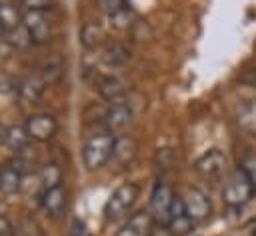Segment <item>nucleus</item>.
<instances>
[{
    "label": "nucleus",
    "mask_w": 256,
    "mask_h": 236,
    "mask_svg": "<svg viewBox=\"0 0 256 236\" xmlns=\"http://www.w3.org/2000/svg\"><path fill=\"white\" fill-rule=\"evenodd\" d=\"M2 142H4L12 152H20V150L28 148V144H30V136H28L24 124H22V126H16V124H14V126L4 128Z\"/></svg>",
    "instance_id": "aec40b11"
},
{
    "label": "nucleus",
    "mask_w": 256,
    "mask_h": 236,
    "mask_svg": "<svg viewBox=\"0 0 256 236\" xmlns=\"http://www.w3.org/2000/svg\"><path fill=\"white\" fill-rule=\"evenodd\" d=\"M38 178H40V188L42 190H50V188L62 186V168L56 162L42 164L40 170H38Z\"/></svg>",
    "instance_id": "412c9836"
},
{
    "label": "nucleus",
    "mask_w": 256,
    "mask_h": 236,
    "mask_svg": "<svg viewBox=\"0 0 256 236\" xmlns=\"http://www.w3.org/2000/svg\"><path fill=\"white\" fill-rule=\"evenodd\" d=\"M124 6H128L126 0H98V8H100L106 16H110V14L118 12V10H122Z\"/></svg>",
    "instance_id": "cd10ccee"
},
{
    "label": "nucleus",
    "mask_w": 256,
    "mask_h": 236,
    "mask_svg": "<svg viewBox=\"0 0 256 236\" xmlns=\"http://www.w3.org/2000/svg\"><path fill=\"white\" fill-rule=\"evenodd\" d=\"M100 60L108 68H122L130 60V52L120 42H106L100 48Z\"/></svg>",
    "instance_id": "a211bd4d"
},
{
    "label": "nucleus",
    "mask_w": 256,
    "mask_h": 236,
    "mask_svg": "<svg viewBox=\"0 0 256 236\" xmlns=\"http://www.w3.org/2000/svg\"><path fill=\"white\" fill-rule=\"evenodd\" d=\"M174 190L168 182L164 180H158L152 188V194H150V216L154 220L156 226H162L166 228L168 224V218H170V210H172V202H174Z\"/></svg>",
    "instance_id": "20e7f679"
},
{
    "label": "nucleus",
    "mask_w": 256,
    "mask_h": 236,
    "mask_svg": "<svg viewBox=\"0 0 256 236\" xmlns=\"http://www.w3.org/2000/svg\"><path fill=\"white\" fill-rule=\"evenodd\" d=\"M54 0H20V10L28 12V10H40V12H48L52 8Z\"/></svg>",
    "instance_id": "bb28decb"
},
{
    "label": "nucleus",
    "mask_w": 256,
    "mask_h": 236,
    "mask_svg": "<svg viewBox=\"0 0 256 236\" xmlns=\"http://www.w3.org/2000/svg\"><path fill=\"white\" fill-rule=\"evenodd\" d=\"M48 86L50 84H48L46 76L42 74V70L28 72L16 82V96L22 104H34L42 98V94L46 92Z\"/></svg>",
    "instance_id": "1a4fd4ad"
},
{
    "label": "nucleus",
    "mask_w": 256,
    "mask_h": 236,
    "mask_svg": "<svg viewBox=\"0 0 256 236\" xmlns=\"http://www.w3.org/2000/svg\"><path fill=\"white\" fill-rule=\"evenodd\" d=\"M40 208L44 210L46 216H50L52 220H58L64 212H66V204H68V194L62 186L50 188V190H40Z\"/></svg>",
    "instance_id": "ddd939ff"
},
{
    "label": "nucleus",
    "mask_w": 256,
    "mask_h": 236,
    "mask_svg": "<svg viewBox=\"0 0 256 236\" xmlns=\"http://www.w3.org/2000/svg\"><path fill=\"white\" fill-rule=\"evenodd\" d=\"M248 180L250 184L256 188V152L254 150H244L240 156V168H238Z\"/></svg>",
    "instance_id": "5701e85b"
},
{
    "label": "nucleus",
    "mask_w": 256,
    "mask_h": 236,
    "mask_svg": "<svg viewBox=\"0 0 256 236\" xmlns=\"http://www.w3.org/2000/svg\"><path fill=\"white\" fill-rule=\"evenodd\" d=\"M138 154V142L134 136H114V150H112V160L118 166H128L134 162Z\"/></svg>",
    "instance_id": "2eb2a0df"
},
{
    "label": "nucleus",
    "mask_w": 256,
    "mask_h": 236,
    "mask_svg": "<svg viewBox=\"0 0 256 236\" xmlns=\"http://www.w3.org/2000/svg\"><path fill=\"white\" fill-rule=\"evenodd\" d=\"M0 236H14V226L6 214L0 212Z\"/></svg>",
    "instance_id": "c85d7f7f"
},
{
    "label": "nucleus",
    "mask_w": 256,
    "mask_h": 236,
    "mask_svg": "<svg viewBox=\"0 0 256 236\" xmlns=\"http://www.w3.org/2000/svg\"><path fill=\"white\" fill-rule=\"evenodd\" d=\"M154 220L148 210H138L130 214L122 226L114 232V236H152L154 234Z\"/></svg>",
    "instance_id": "9b49d317"
},
{
    "label": "nucleus",
    "mask_w": 256,
    "mask_h": 236,
    "mask_svg": "<svg viewBox=\"0 0 256 236\" xmlns=\"http://www.w3.org/2000/svg\"><path fill=\"white\" fill-rule=\"evenodd\" d=\"M22 180H24V174L12 164H4L0 168V192L2 194H16L22 188Z\"/></svg>",
    "instance_id": "6ab92c4d"
},
{
    "label": "nucleus",
    "mask_w": 256,
    "mask_h": 236,
    "mask_svg": "<svg viewBox=\"0 0 256 236\" xmlns=\"http://www.w3.org/2000/svg\"><path fill=\"white\" fill-rule=\"evenodd\" d=\"M236 124L248 136H256V98L242 100L236 108Z\"/></svg>",
    "instance_id": "f3484780"
},
{
    "label": "nucleus",
    "mask_w": 256,
    "mask_h": 236,
    "mask_svg": "<svg viewBox=\"0 0 256 236\" xmlns=\"http://www.w3.org/2000/svg\"><path fill=\"white\" fill-rule=\"evenodd\" d=\"M138 196H140V186L136 182H122L108 196V200L104 204V218L108 222H116V220L124 218L136 204Z\"/></svg>",
    "instance_id": "f03ea898"
},
{
    "label": "nucleus",
    "mask_w": 256,
    "mask_h": 236,
    "mask_svg": "<svg viewBox=\"0 0 256 236\" xmlns=\"http://www.w3.org/2000/svg\"><path fill=\"white\" fill-rule=\"evenodd\" d=\"M182 202H184V208L188 212V216L192 218L194 224H202L206 220H210L212 216V202L208 198V194L196 186H190L184 196H182Z\"/></svg>",
    "instance_id": "6e6552de"
},
{
    "label": "nucleus",
    "mask_w": 256,
    "mask_h": 236,
    "mask_svg": "<svg viewBox=\"0 0 256 236\" xmlns=\"http://www.w3.org/2000/svg\"><path fill=\"white\" fill-rule=\"evenodd\" d=\"M4 34H6V30H4V26L0 24V38H4Z\"/></svg>",
    "instance_id": "c756f323"
},
{
    "label": "nucleus",
    "mask_w": 256,
    "mask_h": 236,
    "mask_svg": "<svg viewBox=\"0 0 256 236\" xmlns=\"http://www.w3.org/2000/svg\"><path fill=\"white\" fill-rule=\"evenodd\" d=\"M80 44L84 50H100L106 44V34L104 28L98 22H84L80 26Z\"/></svg>",
    "instance_id": "dca6fc26"
},
{
    "label": "nucleus",
    "mask_w": 256,
    "mask_h": 236,
    "mask_svg": "<svg viewBox=\"0 0 256 236\" xmlns=\"http://www.w3.org/2000/svg\"><path fill=\"white\" fill-rule=\"evenodd\" d=\"M174 164V150L164 146V148H158L156 154H154V170L164 174L166 170H170V166Z\"/></svg>",
    "instance_id": "a878e982"
},
{
    "label": "nucleus",
    "mask_w": 256,
    "mask_h": 236,
    "mask_svg": "<svg viewBox=\"0 0 256 236\" xmlns=\"http://www.w3.org/2000/svg\"><path fill=\"white\" fill-rule=\"evenodd\" d=\"M0 24L4 30H14L22 24V10L20 6H14L10 2H0Z\"/></svg>",
    "instance_id": "4be33fe9"
},
{
    "label": "nucleus",
    "mask_w": 256,
    "mask_h": 236,
    "mask_svg": "<svg viewBox=\"0 0 256 236\" xmlns=\"http://www.w3.org/2000/svg\"><path fill=\"white\" fill-rule=\"evenodd\" d=\"M94 88H96L98 96H100L102 100H106L108 104H110V102H120V100H124L126 94H128L126 84H124L118 76H112V74L98 76V80L94 82Z\"/></svg>",
    "instance_id": "4468645a"
},
{
    "label": "nucleus",
    "mask_w": 256,
    "mask_h": 236,
    "mask_svg": "<svg viewBox=\"0 0 256 236\" xmlns=\"http://www.w3.org/2000/svg\"><path fill=\"white\" fill-rule=\"evenodd\" d=\"M24 128H26L30 140L50 142L58 132V120H56V116H52L48 112H36V114H30L26 118Z\"/></svg>",
    "instance_id": "0eeeda50"
},
{
    "label": "nucleus",
    "mask_w": 256,
    "mask_h": 236,
    "mask_svg": "<svg viewBox=\"0 0 256 236\" xmlns=\"http://www.w3.org/2000/svg\"><path fill=\"white\" fill-rule=\"evenodd\" d=\"M252 236H256V230H254V232H252Z\"/></svg>",
    "instance_id": "7c9ffc66"
},
{
    "label": "nucleus",
    "mask_w": 256,
    "mask_h": 236,
    "mask_svg": "<svg viewBox=\"0 0 256 236\" xmlns=\"http://www.w3.org/2000/svg\"><path fill=\"white\" fill-rule=\"evenodd\" d=\"M166 230H168L170 236H188V234L194 230V222H192V218L188 216V212H186V208H184L182 196H174Z\"/></svg>",
    "instance_id": "f8f14e48"
},
{
    "label": "nucleus",
    "mask_w": 256,
    "mask_h": 236,
    "mask_svg": "<svg viewBox=\"0 0 256 236\" xmlns=\"http://www.w3.org/2000/svg\"><path fill=\"white\" fill-rule=\"evenodd\" d=\"M256 194V188L250 184V180L240 172L236 170L234 174L228 176V180L224 182V188H222V202L228 206V208H242L246 206Z\"/></svg>",
    "instance_id": "7ed1b4c3"
},
{
    "label": "nucleus",
    "mask_w": 256,
    "mask_h": 236,
    "mask_svg": "<svg viewBox=\"0 0 256 236\" xmlns=\"http://www.w3.org/2000/svg\"><path fill=\"white\" fill-rule=\"evenodd\" d=\"M134 118V110L132 106L126 102V100H120V102H110L104 112H102V124H104V130L116 134V132H122Z\"/></svg>",
    "instance_id": "9d476101"
},
{
    "label": "nucleus",
    "mask_w": 256,
    "mask_h": 236,
    "mask_svg": "<svg viewBox=\"0 0 256 236\" xmlns=\"http://www.w3.org/2000/svg\"><path fill=\"white\" fill-rule=\"evenodd\" d=\"M194 170L200 178L216 182L228 172V158L220 148H210L194 162Z\"/></svg>",
    "instance_id": "39448f33"
},
{
    "label": "nucleus",
    "mask_w": 256,
    "mask_h": 236,
    "mask_svg": "<svg viewBox=\"0 0 256 236\" xmlns=\"http://www.w3.org/2000/svg\"><path fill=\"white\" fill-rule=\"evenodd\" d=\"M114 136L116 134H112L108 130H100L84 142V146H82V164L88 172L100 170L112 160Z\"/></svg>",
    "instance_id": "f257e3e1"
},
{
    "label": "nucleus",
    "mask_w": 256,
    "mask_h": 236,
    "mask_svg": "<svg viewBox=\"0 0 256 236\" xmlns=\"http://www.w3.org/2000/svg\"><path fill=\"white\" fill-rule=\"evenodd\" d=\"M4 40H6L12 48H16V50H22V48L32 46L30 36H28V32L24 30V26H22V24H20L18 28H14V30H8V32L4 34Z\"/></svg>",
    "instance_id": "393cba45"
},
{
    "label": "nucleus",
    "mask_w": 256,
    "mask_h": 236,
    "mask_svg": "<svg viewBox=\"0 0 256 236\" xmlns=\"http://www.w3.org/2000/svg\"><path fill=\"white\" fill-rule=\"evenodd\" d=\"M106 18H108V22H110L112 28H116V30H128L132 26V22H134V12L130 10V6H124L122 10L106 16Z\"/></svg>",
    "instance_id": "b1692460"
},
{
    "label": "nucleus",
    "mask_w": 256,
    "mask_h": 236,
    "mask_svg": "<svg viewBox=\"0 0 256 236\" xmlns=\"http://www.w3.org/2000/svg\"><path fill=\"white\" fill-rule=\"evenodd\" d=\"M22 26L28 32L32 46H40V44H46L50 40L52 26H50L48 12H40V10L22 12Z\"/></svg>",
    "instance_id": "423d86ee"
}]
</instances>
